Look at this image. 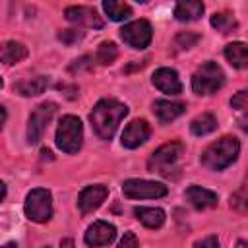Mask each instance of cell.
<instances>
[{
	"label": "cell",
	"instance_id": "obj_6",
	"mask_svg": "<svg viewBox=\"0 0 248 248\" xmlns=\"http://www.w3.org/2000/svg\"><path fill=\"white\" fill-rule=\"evenodd\" d=\"M25 215L29 221L35 223H46L52 217V198L50 192L45 188H35L27 194L25 203H23Z\"/></svg>",
	"mask_w": 248,
	"mask_h": 248
},
{
	"label": "cell",
	"instance_id": "obj_13",
	"mask_svg": "<svg viewBox=\"0 0 248 248\" xmlns=\"http://www.w3.org/2000/svg\"><path fill=\"white\" fill-rule=\"evenodd\" d=\"M108 196V190L101 184H95V186H87L81 190L79 198H78V205H79V211L85 215V213H91L95 211Z\"/></svg>",
	"mask_w": 248,
	"mask_h": 248
},
{
	"label": "cell",
	"instance_id": "obj_29",
	"mask_svg": "<svg viewBox=\"0 0 248 248\" xmlns=\"http://www.w3.org/2000/svg\"><path fill=\"white\" fill-rule=\"evenodd\" d=\"M81 37H83V33L78 31V29H66V31L58 33V39H60L64 45H74V43L81 41Z\"/></svg>",
	"mask_w": 248,
	"mask_h": 248
},
{
	"label": "cell",
	"instance_id": "obj_32",
	"mask_svg": "<svg viewBox=\"0 0 248 248\" xmlns=\"http://www.w3.org/2000/svg\"><path fill=\"white\" fill-rule=\"evenodd\" d=\"M238 124H240V128H242L244 132H248V110L240 114V118H238Z\"/></svg>",
	"mask_w": 248,
	"mask_h": 248
},
{
	"label": "cell",
	"instance_id": "obj_31",
	"mask_svg": "<svg viewBox=\"0 0 248 248\" xmlns=\"http://www.w3.org/2000/svg\"><path fill=\"white\" fill-rule=\"evenodd\" d=\"M194 248H219V240H217V236H205V238L198 240L194 244Z\"/></svg>",
	"mask_w": 248,
	"mask_h": 248
},
{
	"label": "cell",
	"instance_id": "obj_23",
	"mask_svg": "<svg viewBox=\"0 0 248 248\" xmlns=\"http://www.w3.org/2000/svg\"><path fill=\"white\" fill-rule=\"evenodd\" d=\"M103 10L107 12V16L112 21H122V19L132 16V8L128 4H124V2H118V0H105L103 2Z\"/></svg>",
	"mask_w": 248,
	"mask_h": 248
},
{
	"label": "cell",
	"instance_id": "obj_27",
	"mask_svg": "<svg viewBox=\"0 0 248 248\" xmlns=\"http://www.w3.org/2000/svg\"><path fill=\"white\" fill-rule=\"evenodd\" d=\"M198 41H200V35H198V33H192V31H182V33H178L176 39H174L176 46H180V48H190V46H194Z\"/></svg>",
	"mask_w": 248,
	"mask_h": 248
},
{
	"label": "cell",
	"instance_id": "obj_2",
	"mask_svg": "<svg viewBox=\"0 0 248 248\" xmlns=\"http://www.w3.org/2000/svg\"><path fill=\"white\" fill-rule=\"evenodd\" d=\"M238 151H240L238 140L232 136H223L221 140L205 147V151L202 153V165L209 170H223L236 161Z\"/></svg>",
	"mask_w": 248,
	"mask_h": 248
},
{
	"label": "cell",
	"instance_id": "obj_10",
	"mask_svg": "<svg viewBox=\"0 0 248 248\" xmlns=\"http://www.w3.org/2000/svg\"><path fill=\"white\" fill-rule=\"evenodd\" d=\"M66 19L72 21V23H78V25H85V27H93V29H101L105 25L103 17L97 14L95 8H89V6H70L66 8L64 12Z\"/></svg>",
	"mask_w": 248,
	"mask_h": 248
},
{
	"label": "cell",
	"instance_id": "obj_22",
	"mask_svg": "<svg viewBox=\"0 0 248 248\" xmlns=\"http://www.w3.org/2000/svg\"><path fill=\"white\" fill-rule=\"evenodd\" d=\"M217 128V118L211 114V112H203L200 116H196L190 124V130L194 136H205V134H211L213 130Z\"/></svg>",
	"mask_w": 248,
	"mask_h": 248
},
{
	"label": "cell",
	"instance_id": "obj_17",
	"mask_svg": "<svg viewBox=\"0 0 248 248\" xmlns=\"http://www.w3.org/2000/svg\"><path fill=\"white\" fill-rule=\"evenodd\" d=\"M203 14V4L200 0H182L174 6V17L178 21H194Z\"/></svg>",
	"mask_w": 248,
	"mask_h": 248
},
{
	"label": "cell",
	"instance_id": "obj_25",
	"mask_svg": "<svg viewBox=\"0 0 248 248\" xmlns=\"http://www.w3.org/2000/svg\"><path fill=\"white\" fill-rule=\"evenodd\" d=\"M116 58H118V48H116L114 43L105 41V43L99 45V48H97V52H95V60H97L99 64L108 66V64H112Z\"/></svg>",
	"mask_w": 248,
	"mask_h": 248
},
{
	"label": "cell",
	"instance_id": "obj_16",
	"mask_svg": "<svg viewBox=\"0 0 248 248\" xmlns=\"http://www.w3.org/2000/svg\"><path fill=\"white\" fill-rule=\"evenodd\" d=\"M225 58L232 68H248V45L246 43H229L225 46Z\"/></svg>",
	"mask_w": 248,
	"mask_h": 248
},
{
	"label": "cell",
	"instance_id": "obj_28",
	"mask_svg": "<svg viewBox=\"0 0 248 248\" xmlns=\"http://www.w3.org/2000/svg\"><path fill=\"white\" fill-rule=\"evenodd\" d=\"M231 107L234 110H240V112H246L248 110V89H242L238 91L232 99H231Z\"/></svg>",
	"mask_w": 248,
	"mask_h": 248
},
{
	"label": "cell",
	"instance_id": "obj_21",
	"mask_svg": "<svg viewBox=\"0 0 248 248\" xmlns=\"http://www.w3.org/2000/svg\"><path fill=\"white\" fill-rule=\"evenodd\" d=\"M48 79L45 76H37V78H31V79H25V81H19L17 85H14V91H17L19 95L23 97H35V95H41L46 87Z\"/></svg>",
	"mask_w": 248,
	"mask_h": 248
},
{
	"label": "cell",
	"instance_id": "obj_1",
	"mask_svg": "<svg viewBox=\"0 0 248 248\" xmlns=\"http://www.w3.org/2000/svg\"><path fill=\"white\" fill-rule=\"evenodd\" d=\"M128 114V107L116 99H101L91 114H89V120H91V126L95 130V134L101 138V140H110L120 124V120Z\"/></svg>",
	"mask_w": 248,
	"mask_h": 248
},
{
	"label": "cell",
	"instance_id": "obj_30",
	"mask_svg": "<svg viewBox=\"0 0 248 248\" xmlns=\"http://www.w3.org/2000/svg\"><path fill=\"white\" fill-rule=\"evenodd\" d=\"M118 248H138V238H136V234L134 232H124V236H122V240L118 242Z\"/></svg>",
	"mask_w": 248,
	"mask_h": 248
},
{
	"label": "cell",
	"instance_id": "obj_14",
	"mask_svg": "<svg viewBox=\"0 0 248 248\" xmlns=\"http://www.w3.org/2000/svg\"><path fill=\"white\" fill-rule=\"evenodd\" d=\"M153 85L167 95H178L182 91V83L178 79L176 70L172 68H159L153 74Z\"/></svg>",
	"mask_w": 248,
	"mask_h": 248
},
{
	"label": "cell",
	"instance_id": "obj_9",
	"mask_svg": "<svg viewBox=\"0 0 248 248\" xmlns=\"http://www.w3.org/2000/svg\"><path fill=\"white\" fill-rule=\"evenodd\" d=\"M120 37L132 48H145L151 43L153 29H151V25H149L147 19H136V21L126 23L120 29Z\"/></svg>",
	"mask_w": 248,
	"mask_h": 248
},
{
	"label": "cell",
	"instance_id": "obj_20",
	"mask_svg": "<svg viewBox=\"0 0 248 248\" xmlns=\"http://www.w3.org/2000/svg\"><path fill=\"white\" fill-rule=\"evenodd\" d=\"M0 56H2V62L6 66L16 64V62H21L27 56V46L23 43H17V41H6L2 45Z\"/></svg>",
	"mask_w": 248,
	"mask_h": 248
},
{
	"label": "cell",
	"instance_id": "obj_11",
	"mask_svg": "<svg viewBox=\"0 0 248 248\" xmlns=\"http://www.w3.org/2000/svg\"><path fill=\"white\" fill-rule=\"evenodd\" d=\"M149 134H151V130H149V124H147L145 120H132V122L124 128L120 141H122L124 147L136 149V147H140L141 143L147 141Z\"/></svg>",
	"mask_w": 248,
	"mask_h": 248
},
{
	"label": "cell",
	"instance_id": "obj_3",
	"mask_svg": "<svg viewBox=\"0 0 248 248\" xmlns=\"http://www.w3.org/2000/svg\"><path fill=\"white\" fill-rule=\"evenodd\" d=\"M184 153V145L178 141H170L161 145L159 149H155L147 161V169L151 172L163 174V176H170L180 169V159Z\"/></svg>",
	"mask_w": 248,
	"mask_h": 248
},
{
	"label": "cell",
	"instance_id": "obj_7",
	"mask_svg": "<svg viewBox=\"0 0 248 248\" xmlns=\"http://www.w3.org/2000/svg\"><path fill=\"white\" fill-rule=\"evenodd\" d=\"M122 194L130 200H145V198H163L167 196V186L155 180H140V178H130L122 184Z\"/></svg>",
	"mask_w": 248,
	"mask_h": 248
},
{
	"label": "cell",
	"instance_id": "obj_26",
	"mask_svg": "<svg viewBox=\"0 0 248 248\" xmlns=\"http://www.w3.org/2000/svg\"><path fill=\"white\" fill-rule=\"evenodd\" d=\"M231 205L236 209H248V174L242 180L240 188L234 192V196L231 198Z\"/></svg>",
	"mask_w": 248,
	"mask_h": 248
},
{
	"label": "cell",
	"instance_id": "obj_5",
	"mask_svg": "<svg viewBox=\"0 0 248 248\" xmlns=\"http://www.w3.org/2000/svg\"><path fill=\"white\" fill-rule=\"evenodd\" d=\"M83 140V126L78 116L66 114L60 118L56 128V145L64 153H78Z\"/></svg>",
	"mask_w": 248,
	"mask_h": 248
},
{
	"label": "cell",
	"instance_id": "obj_12",
	"mask_svg": "<svg viewBox=\"0 0 248 248\" xmlns=\"http://www.w3.org/2000/svg\"><path fill=\"white\" fill-rule=\"evenodd\" d=\"M114 236H116L114 225H110L107 221H95L85 232V244L93 246V248L95 246H107L114 240Z\"/></svg>",
	"mask_w": 248,
	"mask_h": 248
},
{
	"label": "cell",
	"instance_id": "obj_33",
	"mask_svg": "<svg viewBox=\"0 0 248 248\" xmlns=\"http://www.w3.org/2000/svg\"><path fill=\"white\" fill-rule=\"evenodd\" d=\"M60 248H76V246H74V240L72 238H64L60 242Z\"/></svg>",
	"mask_w": 248,
	"mask_h": 248
},
{
	"label": "cell",
	"instance_id": "obj_8",
	"mask_svg": "<svg viewBox=\"0 0 248 248\" xmlns=\"http://www.w3.org/2000/svg\"><path fill=\"white\" fill-rule=\"evenodd\" d=\"M54 110H56V105L50 103V101H46V103H41L31 112L29 124H27V140H29V143H37L43 138V134H45V130H46V126H48Z\"/></svg>",
	"mask_w": 248,
	"mask_h": 248
},
{
	"label": "cell",
	"instance_id": "obj_15",
	"mask_svg": "<svg viewBox=\"0 0 248 248\" xmlns=\"http://www.w3.org/2000/svg\"><path fill=\"white\" fill-rule=\"evenodd\" d=\"M186 200L196 207V209H207V207H215L217 205V194L202 188V186H190L186 190Z\"/></svg>",
	"mask_w": 248,
	"mask_h": 248
},
{
	"label": "cell",
	"instance_id": "obj_19",
	"mask_svg": "<svg viewBox=\"0 0 248 248\" xmlns=\"http://www.w3.org/2000/svg\"><path fill=\"white\" fill-rule=\"evenodd\" d=\"M153 110H155V114H157V118L161 122H170V120H174L176 116H180L184 112V105L182 103H174V101L159 99V101H155Z\"/></svg>",
	"mask_w": 248,
	"mask_h": 248
},
{
	"label": "cell",
	"instance_id": "obj_4",
	"mask_svg": "<svg viewBox=\"0 0 248 248\" xmlns=\"http://www.w3.org/2000/svg\"><path fill=\"white\" fill-rule=\"evenodd\" d=\"M225 83V72L215 62H203L192 76V89L198 95H211Z\"/></svg>",
	"mask_w": 248,
	"mask_h": 248
},
{
	"label": "cell",
	"instance_id": "obj_24",
	"mask_svg": "<svg viewBox=\"0 0 248 248\" xmlns=\"http://www.w3.org/2000/svg\"><path fill=\"white\" fill-rule=\"evenodd\" d=\"M211 25L221 33H231L232 29H236V19L231 12H219L211 16Z\"/></svg>",
	"mask_w": 248,
	"mask_h": 248
},
{
	"label": "cell",
	"instance_id": "obj_34",
	"mask_svg": "<svg viewBox=\"0 0 248 248\" xmlns=\"http://www.w3.org/2000/svg\"><path fill=\"white\" fill-rule=\"evenodd\" d=\"M2 248H17V246H16V242H8V244H4Z\"/></svg>",
	"mask_w": 248,
	"mask_h": 248
},
{
	"label": "cell",
	"instance_id": "obj_18",
	"mask_svg": "<svg viewBox=\"0 0 248 248\" xmlns=\"http://www.w3.org/2000/svg\"><path fill=\"white\" fill-rule=\"evenodd\" d=\"M134 215L147 229H159L165 223V211L159 207H136Z\"/></svg>",
	"mask_w": 248,
	"mask_h": 248
}]
</instances>
